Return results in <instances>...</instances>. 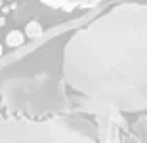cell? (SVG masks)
<instances>
[{
	"label": "cell",
	"mask_w": 147,
	"mask_h": 143,
	"mask_svg": "<svg viewBox=\"0 0 147 143\" xmlns=\"http://www.w3.org/2000/svg\"><path fill=\"white\" fill-rule=\"evenodd\" d=\"M23 42H25V34L21 31H17V29H11L10 33L6 34V46H10V48H17Z\"/></svg>",
	"instance_id": "1"
},
{
	"label": "cell",
	"mask_w": 147,
	"mask_h": 143,
	"mask_svg": "<svg viewBox=\"0 0 147 143\" xmlns=\"http://www.w3.org/2000/svg\"><path fill=\"white\" fill-rule=\"evenodd\" d=\"M42 34V23L40 21H29L27 25H25V36L27 38H38Z\"/></svg>",
	"instance_id": "2"
},
{
	"label": "cell",
	"mask_w": 147,
	"mask_h": 143,
	"mask_svg": "<svg viewBox=\"0 0 147 143\" xmlns=\"http://www.w3.org/2000/svg\"><path fill=\"white\" fill-rule=\"evenodd\" d=\"M2 54H4V48H2V44H0V57H2Z\"/></svg>",
	"instance_id": "3"
}]
</instances>
